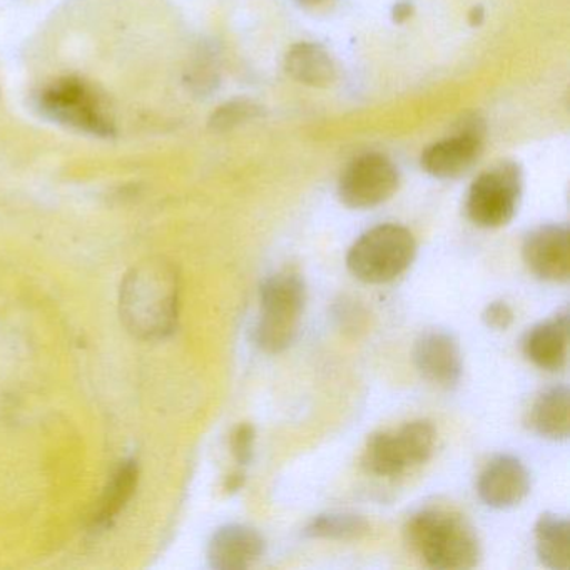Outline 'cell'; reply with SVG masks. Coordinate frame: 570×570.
Wrapping results in <instances>:
<instances>
[{
    "mask_svg": "<svg viewBox=\"0 0 570 570\" xmlns=\"http://www.w3.org/2000/svg\"><path fill=\"white\" fill-rule=\"evenodd\" d=\"M403 535L410 549L432 569H472L482 556L473 527L445 507H425L413 513Z\"/></svg>",
    "mask_w": 570,
    "mask_h": 570,
    "instance_id": "2",
    "label": "cell"
},
{
    "mask_svg": "<svg viewBox=\"0 0 570 570\" xmlns=\"http://www.w3.org/2000/svg\"><path fill=\"white\" fill-rule=\"evenodd\" d=\"M121 318L132 335L165 338L178 322L179 279L171 263L146 259L126 275L121 285Z\"/></svg>",
    "mask_w": 570,
    "mask_h": 570,
    "instance_id": "1",
    "label": "cell"
},
{
    "mask_svg": "<svg viewBox=\"0 0 570 570\" xmlns=\"http://www.w3.org/2000/svg\"><path fill=\"white\" fill-rule=\"evenodd\" d=\"M412 4H409V2H400V4L395 6V9H393V19H395V22H399V24H402V22H405L406 19L412 16Z\"/></svg>",
    "mask_w": 570,
    "mask_h": 570,
    "instance_id": "23",
    "label": "cell"
},
{
    "mask_svg": "<svg viewBox=\"0 0 570 570\" xmlns=\"http://www.w3.org/2000/svg\"><path fill=\"white\" fill-rule=\"evenodd\" d=\"M416 370L426 382L452 389L462 376V352L452 333L445 330H429L416 340L413 348Z\"/></svg>",
    "mask_w": 570,
    "mask_h": 570,
    "instance_id": "11",
    "label": "cell"
},
{
    "mask_svg": "<svg viewBox=\"0 0 570 570\" xmlns=\"http://www.w3.org/2000/svg\"><path fill=\"white\" fill-rule=\"evenodd\" d=\"M368 522L358 513L330 512L315 517L303 533L308 539L353 540L368 532Z\"/></svg>",
    "mask_w": 570,
    "mask_h": 570,
    "instance_id": "18",
    "label": "cell"
},
{
    "mask_svg": "<svg viewBox=\"0 0 570 570\" xmlns=\"http://www.w3.org/2000/svg\"><path fill=\"white\" fill-rule=\"evenodd\" d=\"M243 482H245V473H235V475L229 476L228 480V490H232V492H235V490H238L239 487L243 485Z\"/></svg>",
    "mask_w": 570,
    "mask_h": 570,
    "instance_id": "24",
    "label": "cell"
},
{
    "mask_svg": "<svg viewBox=\"0 0 570 570\" xmlns=\"http://www.w3.org/2000/svg\"><path fill=\"white\" fill-rule=\"evenodd\" d=\"M415 255V238L409 229L382 225L360 236L350 248L346 265L360 282L382 285L405 273Z\"/></svg>",
    "mask_w": 570,
    "mask_h": 570,
    "instance_id": "5",
    "label": "cell"
},
{
    "mask_svg": "<svg viewBox=\"0 0 570 570\" xmlns=\"http://www.w3.org/2000/svg\"><path fill=\"white\" fill-rule=\"evenodd\" d=\"M523 262L543 282L566 283L570 278L569 228L546 225L527 235Z\"/></svg>",
    "mask_w": 570,
    "mask_h": 570,
    "instance_id": "9",
    "label": "cell"
},
{
    "mask_svg": "<svg viewBox=\"0 0 570 570\" xmlns=\"http://www.w3.org/2000/svg\"><path fill=\"white\" fill-rule=\"evenodd\" d=\"M258 116H262V108L258 105L248 99H238L222 106L209 119V126L216 132L232 131L236 126L245 125Z\"/></svg>",
    "mask_w": 570,
    "mask_h": 570,
    "instance_id": "20",
    "label": "cell"
},
{
    "mask_svg": "<svg viewBox=\"0 0 570 570\" xmlns=\"http://www.w3.org/2000/svg\"><path fill=\"white\" fill-rule=\"evenodd\" d=\"M265 553V539L252 527H222L208 547L209 566L218 570H242L259 560Z\"/></svg>",
    "mask_w": 570,
    "mask_h": 570,
    "instance_id": "13",
    "label": "cell"
},
{
    "mask_svg": "<svg viewBox=\"0 0 570 570\" xmlns=\"http://www.w3.org/2000/svg\"><path fill=\"white\" fill-rule=\"evenodd\" d=\"M480 499L492 509H510L530 492V475L523 463L512 455H497L480 473Z\"/></svg>",
    "mask_w": 570,
    "mask_h": 570,
    "instance_id": "12",
    "label": "cell"
},
{
    "mask_svg": "<svg viewBox=\"0 0 570 570\" xmlns=\"http://www.w3.org/2000/svg\"><path fill=\"white\" fill-rule=\"evenodd\" d=\"M522 196V171L512 161L483 171L470 186L466 215L480 228H500L510 223Z\"/></svg>",
    "mask_w": 570,
    "mask_h": 570,
    "instance_id": "7",
    "label": "cell"
},
{
    "mask_svg": "<svg viewBox=\"0 0 570 570\" xmlns=\"http://www.w3.org/2000/svg\"><path fill=\"white\" fill-rule=\"evenodd\" d=\"M138 483V465L135 462H125L118 472L112 475L111 483L101 500V507L96 512L95 523L99 527L108 525L125 509L128 500L135 492Z\"/></svg>",
    "mask_w": 570,
    "mask_h": 570,
    "instance_id": "19",
    "label": "cell"
},
{
    "mask_svg": "<svg viewBox=\"0 0 570 570\" xmlns=\"http://www.w3.org/2000/svg\"><path fill=\"white\" fill-rule=\"evenodd\" d=\"M36 109L49 121L96 138L116 135L115 109L101 88L76 76L55 79L35 96Z\"/></svg>",
    "mask_w": 570,
    "mask_h": 570,
    "instance_id": "3",
    "label": "cell"
},
{
    "mask_svg": "<svg viewBox=\"0 0 570 570\" xmlns=\"http://www.w3.org/2000/svg\"><path fill=\"white\" fill-rule=\"evenodd\" d=\"M400 186V173L386 156L379 153L360 156L343 173L338 196L353 209H368L389 202Z\"/></svg>",
    "mask_w": 570,
    "mask_h": 570,
    "instance_id": "8",
    "label": "cell"
},
{
    "mask_svg": "<svg viewBox=\"0 0 570 570\" xmlns=\"http://www.w3.org/2000/svg\"><path fill=\"white\" fill-rule=\"evenodd\" d=\"M530 423L539 435L566 440L570 433V392L559 385L546 390L533 403Z\"/></svg>",
    "mask_w": 570,
    "mask_h": 570,
    "instance_id": "16",
    "label": "cell"
},
{
    "mask_svg": "<svg viewBox=\"0 0 570 570\" xmlns=\"http://www.w3.org/2000/svg\"><path fill=\"white\" fill-rule=\"evenodd\" d=\"M255 449V429L249 423H243L232 435V452L239 465L252 462Z\"/></svg>",
    "mask_w": 570,
    "mask_h": 570,
    "instance_id": "21",
    "label": "cell"
},
{
    "mask_svg": "<svg viewBox=\"0 0 570 570\" xmlns=\"http://www.w3.org/2000/svg\"><path fill=\"white\" fill-rule=\"evenodd\" d=\"M262 315L255 328V342L263 352H285L298 335L306 303V286L292 269L276 273L259 289Z\"/></svg>",
    "mask_w": 570,
    "mask_h": 570,
    "instance_id": "4",
    "label": "cell"
},
{
    "mask_svg": "<svg viewBox=\"0 0 570 570\" xmlns=\"http://www.w3.org/2000/svg\"><path fill=\"white\" fill-rule=\"evenodd\" d=\"M535 550L540 562L552 570L570 566L569 520L556 513H543L535 525Z\"/></svg>",
    "mask_w": 570,
    "mask_h": 570,
    "instance_id": "17",
    "label": "cell"
},
{
    "mask_svg": "<svg viewBox=\"0 0 570 570\" xmlns=\"http://www.w3.org/2000/svg\"><path fill=\"white\" fill-rule=\"evenodd\" d=\"M298 2L306 8H315V6L325 4L328 0H298Z\"/></svg>",
    "mask_w": 570,
    "mask_h": 570,
    "instance_id": "25",
    "label": "cell"
},
{
    "mask_svg": "<svg viewBox=\"0 0 570 570\" xmlns=\"http://www.w3.org/2000/svg\"><path fill=\"white\" fill-rule=\"evenodd\" d=\"M285 69L295 81L312 88H330L338 79V68L330 52L312 42L293 46L286 55Z\"/></svg>",
    "mask_w": 570,
    "mask_h": 570,
    "instance_id": "15",
    "label": "cell"
},
{
    "mask_svg": "<svg viewBox=\"0 0 570 570\" xmlns=\"http://www.w3.org/2000/svg\"><path fill=\"white\" fill-rule=\"evenodd\" d=\"M482 151L483 125L473 118L465 122L459 135L426 148L422 155V168L435 178H456L475 165Z\"/></svg>",
    "mask_w": 570,
    "mask_h": 570,
    "instance_id": "10",
    "label": "cell"
},
{
    "mask_svg": "<svg viewBox=\"0 0 570 570\" xmlns=\"http://www.w3.org/2000/svg\"><path fill=\"white\" fill-rule=\"evenodd\" d=\"M435 440V429L426 420L405 423L395 432L375 433L363 452V466L372 475H402L432 456Z\"/></svg>",
    "mask_w": 570,
    "mask_h": 570,
    "instance_id": "6",
    "label": "cell"
},
{
    "mask_svg": "<svg viewBox=\"0 0 570 570\" xmlns=\"http://www.w3.org/2000/svg\"><path fill=\"white\" fill-rule=\"evenodd\" d=\"M527 358L547 372H559L567 363L569 348V313H557L552 320L539 323L523 338Z\"/></svg>",
    "mask_w": 570,
    "mask_h": 570,
    "instance_id": "14",
    "label": "cell"
},
{
    "mask_svg": "<svg viewBox=\"0 0 570 570\" xmlns=\"http://www.w3.org/2000/svg\"><path fill=\"white\" fill-rule=\"evenodd\" d=\"M482 320L489 328L507 330L512 325L513 312L505 302H493L487 306Z\"/></svg>",
    "mask_w": 570,
    "mask_h": 570,
    "instance_id": "22",
    "label": "cell"
}]
</instances>
